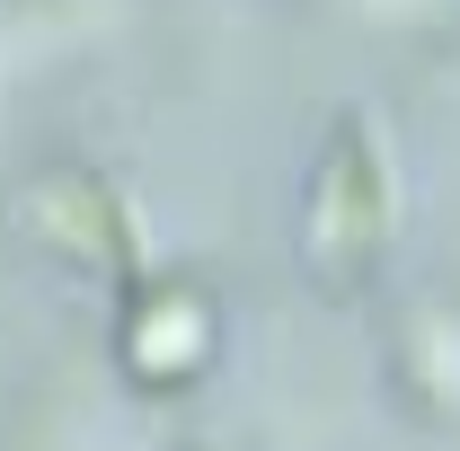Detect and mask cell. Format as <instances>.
<instances>
[{
	"label": "cell",
	"mask_w": 460,
	"mask_h": 451,
	"mask_svg": "<svg viewBox=\"0 0 460 451\" xmlns=\"http://www.w3.org/2000/svg\"><path fill=\"white\" fill-rule=\"evenodd\" d=\"M390 239V186H381V151L363 133V115H345L319 151V177H310V266L328 283H363L372 257Z\"/></svg>",
	"instance_id": "6da1fadb"
},
{
	"label": "cell",
	"mask_w": 460,
	"mask_h": 451,
	"mask_svg": "<svg viewBox=\"0 0 460 451\" xmlns=\"http://www.w3.org/2000/svg\"><path fill=\"white\" fill-rule=\"evenodd\" d=\"M115 354H124L133 390H151V398L186 390V381L213 363V301H204L186 275L142 283L133 310H124V328H115Z\"/></svg>",
	"instance_id": "7a4b0ae2"
},
{
	"label": "cell",
	"mask_w": 460,
	"mask_h": 451,
	"mask_svg": "<svg viewBox=\"0 0 460 451\" xmlns=\"http://www.w3.org/2000/svg\"><path fill=\"white\" fill-rule=\"evenodd\" d=\"M45 230L71 239L80 257H98V266H124V213H115L107 186H89V177H71V186L45 195Z\"/></svg>",
	"instance_id": "3957f363"
}]
</instances>
